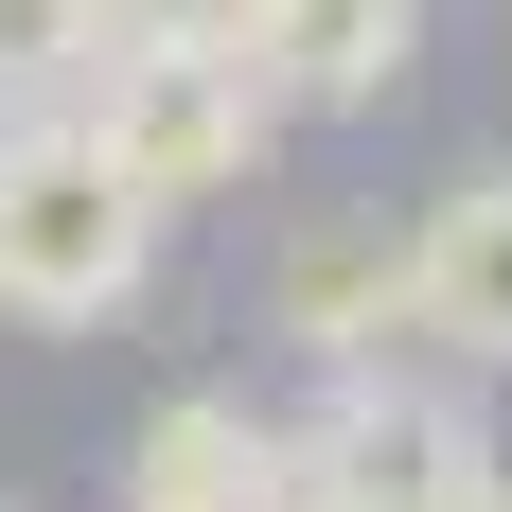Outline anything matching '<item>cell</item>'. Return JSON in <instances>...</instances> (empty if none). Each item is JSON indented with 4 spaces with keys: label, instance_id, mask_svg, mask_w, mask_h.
I'll return each instance as SVG.
<instances>
[{
    "label": "cell",
    "instance_id": "6da1fadb",
    "mask_svg": "<svg viewBox=\"0 0 512 512\" xmlns=\"http://www.w3.org/2000/svg\"><path fill=\"white\" fill-rule=\"evenodd\" d=\"M142 265H159V195L89 142V106H18L0 124V301L89 336L142 301Z\"/></svg>",
    "mask_w": 512,
    "mask_h": 512
},
{
    "label": "cell",
    "instance_id": "7a4b0ae2",
    "mask_svg": "<svg viewBox=\"0 0 512 512\" xmlns=\"http://www.w3.org/2000/svg\"><path fill=\"white\" fill-rule=\"evenodd\" d=\"M71 106H89V142L124 159L159 212L248 195V177H265V142H283V106H265V71H248V53H142V36H106V71H89Z\"/></svg>",
    "mask_w": 512,
    "mask_h": 512
},
{
    "label": "cell",
    "instance_id": "3957f363",
    "mask_svg": "<svg viewBox=\"0 0 512 512\" xmlns=\"http://www.w3.org/2000/svg\"><path fill=\"white\" fill-rule=\"evenodd\" d=\"M301 495L318 512H495V442H477L460 389L336 371V407L301 424Z\"/></svg>",
    "mask_w": 512,
    "mask_h": 512
},
{
    "label": "cell",
    "instance_id": "277c9868",
    "mask_svg": "<svg viewBox=\"0 0 512 512\" xmlns=\"http://www.w3.org/2000/svg\"><path fill=\"white\" fill-rule=\"evenodd\" d=\"M407 53H424V0H265L248 71L283 124H354V106L407 89Z\"/></svg>",
    "mask_w": 512,
    "mask_h": 512
},
{
    "label": "cell",
    "instance_id": "5b68a950",
    "mask_svg": "<svg viewBox=\"0 0 512 512\" xmlns=\"http://www.w3.org/2000/svg\"><path fill=\"white\" fill-rule=\"evenodd\" d=\"M124 512H301V442L248 424L230 389H177V407L124 442Z\"/></svg>",
    "mask_w": 512,
    "mask_h": 512
},
{
    "label": "cell",
    "instance_id": "8992f818",
    "mask_svg": "<svg viewBox=\"0 0 512 512\" xmlns=\"http://www.w3.org/2000/svg\"><path fill=\"white\" fill-rule=\"evenodd\" d=\"M407 336H442L460 371H512V177H460L407 230Z\"/></svg>",
    "mask_w": 512,
    "mask_h": 512
},
{
    "label": "cell",
    "instance_id": "52a82bcc",
    "mask_svg": "<svg viewBox=\"0 0 512 512\" xmlns=\"http://www.w3.org/2000/svg\"><path fill=\"white\" fill-rule=\"evenodd\" d=\"M283 318H301L336 371H371V336L407 318V248H301L283 265Z\"/></svg>",
    "mask_w": 512,
    "mask_h": 512
},
{
    "label": "cell",
    "instance_id": "ba28073f",
    "mask_svg": "<svg viewBox=\"0 0 512 512\" xmlns=\"http://www.w3.org/2000/svg\"><path fill=\"white\" fill-rule=\"evenodd\" d=\"M106 71V0H0V106H71Z\"/></svg>",
    "mask_w": 512,
    "mask_h": 512
},
{
    "label": "cell",
    "instance_id": "9c48e42d",
    "mask_svg": "<svg viewBox=\"0 0 512 512\" xmlns=\"http://www.w3.org/2000/svg\"><path fill=\"white\" fill-rule=\"evenodd\" d=\"M106 36H142V53H248L265 0H106Z\"/></svg>",
    "mask_w": 512,
    "mask_h": 512
},
{
    "label": "cell",
    "instance_id": "30bf717a",
    "mask_svg": "<svg viewBox=\"0 0 512 512\" xmlns=\"http://www.w3.org/2000/svg\"><path fill=\"white\" fill-rule=\"evenodd\" d=\"M495 512H512V495H495Z\"/></svg>",
    "mask_w": 512,
    "mask_h": 512
},
{
    "label": "cell",
    "instance_id": "8fae6325",
    "mask_svg": "<svg viewBox=\"0 0 512 512\" xmlns=\"http://www.w3.org/2000/svg\"><path fill=\"white\" fill-rule=\"evenodd\" d=\"M301 512H318V495H301Z\"/></svg>",
    "mask_w": 512,
    "mask_h": 512
}]
</instances>
